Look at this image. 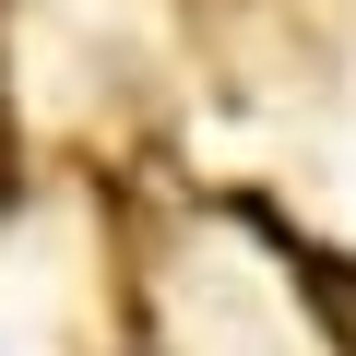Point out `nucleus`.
<instances>
[{
  "label": "nucleus",
  "mask_w": 356,
  "mask_h": 356,
  "mask_svg": "<svg viewBox=\"0 0 356 356\" xmlns=\"http://www.w3.org/2000/svg\"><path fill=\"white\" fill-rule=\"evenodd\" d=\"M285 261H297V285H309V309H321V332L356 356V261H332V250H309V238H285Z\"/></svg>",
  "instance_id": "1"
}]
</instances>
